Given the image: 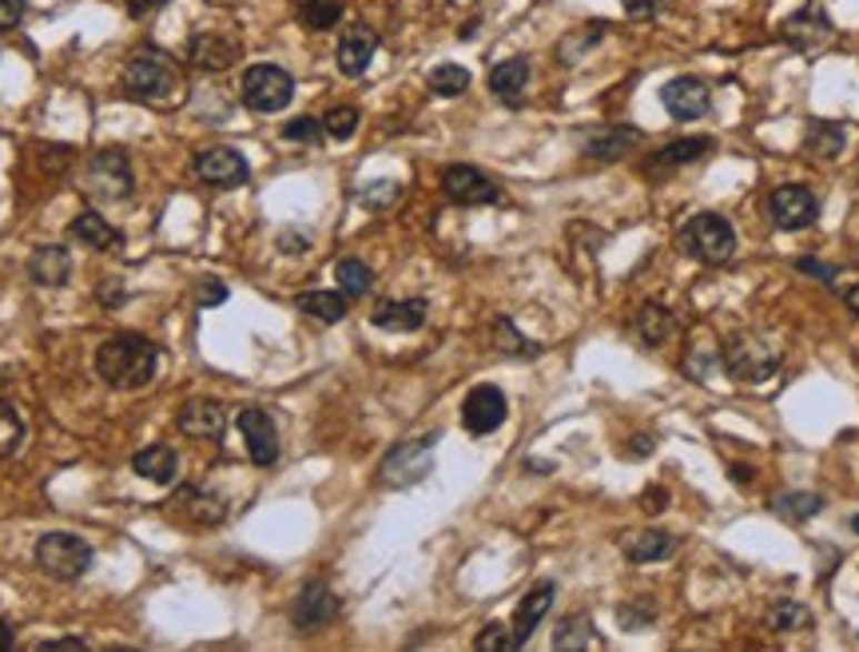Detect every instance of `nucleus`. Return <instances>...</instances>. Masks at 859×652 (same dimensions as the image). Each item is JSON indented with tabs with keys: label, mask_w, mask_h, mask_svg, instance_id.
I'll list each match as a JSON object with an SVG mask.
<instances>
[{
	"label": "nucleus",
	"mask_w": 859,
	"mask_h": 652,
	"mask_svg": "<svg viewBox=\"0 0 859 652\" xmlns=\"http://www.w3.org/2000/svg\"><path fill=\"white\" fill-rule=\"evenodd\" d=\"M0 652H12V629L0 621Z\"/></svg>",
	"instance_id": "nucleus-51"
},
{
	"label": "nucleus",
	"mask_w": 859,
	"mask_h": 652,
	"mask_svg": "<svg viewBox=\"0 0 859 652\" xmlns=\"http://www.w3.org/2000/svg\"><path fill=\"white\" fill-rule=\"evenodd\" d=\"M553 593H558V589L549 585V581H541V585H533L526 596H521L518 613H513V629H510V633H513V644H518V649L529 641V633L538 629L541 616L549 613V605H553Z\"/></svg>",
	"instance_id": "nucleus-19"
},
{
	"label": "nucleus",
	"mask_w": 859,
	"mask_h": 652,
	"mask_svg": "<svg viewBox=\"0 0 859 652\" xmlns=\"http://www.w3.org/2000/svg\"><path fill=\"white\" fill-rule=\"evenodd\" d=\"M227 299V287L216 283V279H203V287H199V303L211 307V303H223Z\"/></svg>",
	"instance_id": "nucleus-47"
},
{
	"label": "nucleus",
	"mask_w": 859,
	"mask_h": 652,
	"mask_svg": "<svg viewBox=\"0 0 859 652\" xmlns=\"http://www.w3.org/2000/svg\"><path fill=\"white\" fill-rule=\"evenodd\" d=\"M180 430L191 438H208V442H219L227 430V410L219 402H208V398H196L180 410Z\"/></svg>",
	"instance_id": "nucleus-17"
},
{
	"label": "nucleus",
	"mask_w": 859,
	"mask_h": 652,
	"mask_svg": "<svg viewBox=\"0 0 859 652\" xmlns=\"http://www.w3.org/2000/svg\"><path fill=\"white\" fill-rule=\"evenodd\" d=\"M506 414H510V402H506V394L498 387H473L462 402V425L478 438L493 434L506 422Z\"/></svg>",
	"instance_id": "nucleus-10"
},
{
	"label": "nucleus",
	"mask_w": 859,
	"mask_h": 652,
	"mask_svg": "<svg viewBox=\"0 0 859 652\" xmlns=\"http://www.w3.org/2000/svg\"><path fill=\"white\" fill-rule=\"evenodd\" d=\"M239 430H243V442H247V454L256 465H274L279 462V430H274L271 414L259 407L243 410L239 414Z\"/></svg>",
	"instance_id": "nucleus-11"
},
{
	"label": "nucleus",
	"mask_w": 859,
	"mask_h": 652,
	"mask_svg": "<svg viewBox=\"0 0 859 652\" xmlns=\"http://www.w3.org/2000/svg\"><path fill=\"white\" fill-rule=\"evenodd\" d=\"M800 267L803 274H816V279H823V283H831L836 279V267H828V263H816V259H800Z\"/></svg>",
	"instance_id": "nucleus-48"
},
{
	"label": "nucleus",
	"mask_w": 859,
	"mask_h": 652,
	"mask_svg": "<svg viewBox=\"0 0 859 652\" xmlns=\"http://www.w3.org/2000/svg\"><path fill=\"white\" fill-rule=\"evenodd\" d=\"M529 84V64L521 57L501 60L498 68L490 72V92L498 96L501 104H521V92Z\"/></svg>",
	"instance_id": "nucleus-22"
},
{
	"label": "nucleus",
	"mask_w": 859,
	"mask_h": 652,
	"mask_svg": "<svg viewBox=\"0 0 859 652\" xmlns=\"http://www.w3.org/2000/svg\"><path fill=\"white\" fill-rule=\"evenodd\" d=\"M498 342H506V347H501L506 354H538V347H529V342L521 339V334L513 331V327H510L506 319L498 322Z\"/></svg>",
	"instance_id": "nucleus-43"
},
{
	"label": "nucleus",
	"mask_w": 859,
	"mask_h": 652,
	"mask_svg": "<svg viewBox=\"0 0 859 652\" xmlns=\"http://www.w3.org/2000/svg\"><path fill=\"white\" fill-rule=\"evenodd\" d=\"M768 215L780 231H803L812 228L816 215H820V199L800 183H785V188H776L768 195Z\"/></svg>",
	"instance_id": "nucleus-7"
},
{
	"label": "nucleus",
	"mask_w": 859,
	"mask_h": 652,
	"mask_svg": "<svg viewBox=\"0 0 859 652\" xmlns=\"http://www.w3.org/2000/svg\"><path fill=\"white\" fill-rule=\"evenodd\" d=\"M196 175L203 183H216V188H239V183H247V160L231 148H208L196 156Z\"/></svg>",
	"instance_id": "nucleus-15"
},
{
	"label": "nucleus",
	"mask_w": 859,
	"mask_h": 652,
	"mask_svg": "<svg viewBox=\"0 0 859 652\" xmlns=\"http://www.w3.org/2000/svg\"><path fill=\"white\" fill-rule=\"evenodd\" d=\"M322 136H327V128H322V120H311V116H299V120H291L283 128V140L291 143H319Z\"/></svg>",
	"instance_id": "nucleus-41"
},
{
	"label": "nucleus",
	"mask_w": 859,
	"mask_h": 652,
	"mask_svg": "<svg viewBox=\"0 0 859 652\" xmlns=\"http://www.w3.org/2000/svg\"><path fill=\"white\" fill-rule=\"evenodd\" d=\"M191 60H196L199 68L223 72V68H231L239 60V44H236V40L208 32V37H196V44H191Z\"/></svg>",
	"instance_id": "nucleus-24"
},
{
	"label": "nucleus",
	"mask_w": 859,
	"mask_h": 652,
	"mask_svg": "<svg viewBox=\"0 0 859 652\" xmlns=\"http://www.w3.org/2000/svg\"><path fill=\"white\" fill-rule=\"evenodd\" d=\"M156 347L143 334H116L96 350V374L112 390H140L156 379Z\"/></svg>",
	"instance_id": "nucleus-1"
},
{
	"label": "nucleus",
	"mask_w": 859,
	"mask_h": 652,
	"mask_svg": "<svg viewBox=\"0 0 859 652\" xmlns=\"http://www.w3.org/2000/svg\"><path fill=\"white\" fill-rule=\"evenodd\" d=\"M342 9H347V0H299L302 24L314 29V32L334 29V24L342 20Z\"/></svg>",
	"instance_id": "nucleus-29"
},
{
	"label": "nucleus",
	"mask_w": 859,
	"mask_h": 652,
	"mask_svg": "<svg viewBox=\"0 0 859 652\" xmlns=\"http://www.w3.org/2000/svg\"><path fill=\"white\" fill-rule=\"evenodd\" d=\"M291 96H294V80L291 72H283L279 64H256V68H247V77H243V104L251 108V112H283L287 104H291Z\"/></svg>",
	"instance_id": "nucleus-5"
},
{
	"label": "nucleus",
	"mask_w": 859,
	"mask_h": 652,
	"mask_svg": "<svg viewBox=\"0 0 859 652\" xmlns=\"http://www.w3.org/2000/svg\"><path fill=\"white\" fill-rule=\"evenodd\" d=\"M24 17V0H0V32H9Z\"/></svg>",
	"instance_id": "nucleus-45"
},
{
	"label": "nucleus",
	"mask_w": 859,
	"mask_h": 652,
	"mask_svg": "<svg viewBox=\"0 0 859 652\" xmlns=\"http://www.w3.org/2000/svg\"><path fill=\"white\" fill-rule=\"evenodd\" d=\"M37 565L48 576L76 581V576H84L88 565H92V549H88V541L76 538V533H44L37 545Z\"/></svg>",
	"instance_id": "nucleus-4"
},
{
	"label": "nucleus",
	"mask_w": 859,
	"mask_h": 652,
	"mask_svg": "<svg viewBox=\"0 0 859 652\" xmlns=\"http://www.w3.org/2000/svg\"><path fill=\"white\" fill-rule=\"evenodd\" d=\"M88 183L100 199H123L132 191V168L120 152H100L88 163Z\"/></svg>",
	"instance_id": "nucleus-14"
},
{
	"label": "nucleus",
	"mask_w": 859,
	"mask_h": 652,
	"mask_svg": "<svg viewBox=\"0 0 859 652\" xmlns=\"http://www.w3.org/2000/svg\"><path fill=\"white\" fill-rule=\"evenodd\" d=\"M442 188H446V195H450L453 203H466V208L501 203V188H498V183H493L490 175H482L478 168H466V163H453V168H446Z\"/></svg>",
	"instance_id": "nucleus-9"
},
{
	"label": "nucleus",
	"mask_w": 859,
	"mask_h": 652,
	"mask_svg": "<svg viewBox=\"0 0 859 652\" xmlns=\"http://www.w3.org/2000/svg\"><path fill=\"white\" fill-rule=\"evenodd\" d=\"M72 235L80 243H88V251H112V247H120V231L108 219L96 215V211H80L72 219Z\"/></svg>",
	"instance_id": "nucleus-25"
},
{
	"label": "nucleus",
	"mask_w": 859,
	"mask_h": 652,
	"mask_svg": "<svg viewBox=\"0 0 859 652\" xmlns=\"http://www.w3.org/2000/svg\"><path fill=\"white\" fill-rule=\"evenodd\" d=\"M299 311L311 314V319H319V322H339L342 314H347V294H339V291H311V294H302V299H299Z\"/></svg>",
	"instance_id": "nucleus-28"
},
{
	"label": "nucleus",
	"mask_w": 859,
	"mask_h": 652,
	"mask_svg": "<svg viewBox=\"0 0 859 652\" xmlns=\"http://www.w3.org/2000/svg\"><path fill=\"white\" fill-rule=\"evenodd\" d=\"M374 52H378V37H374V29H367V24H354V29H347L342 32V40H339V72L342 77H362L370 68V60H374Z\"/></svg>",
	"instance_id": "nucleus-16"
},
{
	"label": "nucleus",
	"mask_w": 859,
	"mask_h": 652,
	"mask_svg": "<svg viewBox=\"0 0 859 652\" xmlns=\"http://www.w3.org/2000/svg\"><path fill=\"white\" fill-rule=\"evenodd\" d=\"M780 367V354L768 347L765 339L752 334H737L725 342V370L740 382H768Z\"/></svg>",
	"instance_id": "nucleus-6"
},
{
	"label": "nucleus",
	"mask_w": 859,
	"mask_h": 652,
	"mask_svg": "<svg viewBox=\"0 0 859 652\" xmlns=\"http://www.w3.org/2000/svg\"><path fill=\"white\" fill-rule=\"evenodd\" d=\"M785 40L788 48H796V52H820V48L831 44V37H836V29H831V20L823 17L820 9H800L792 12V17L785 20Z\"/></svg>",
	"instance_id": "nucleus-12"
},
{
	"label": "nucleus",
	"mask_w": 859,
	"mask_h": 652,
	"mask_svg": "<svg viewBox=\"0 0 859 652\" xmlns=\"http://www.w3.org/2000/svg\"><path fill=\"white\" fill-rule=\"evenodd\" d=\"M768 624H772L776 633H800V629L812 624V613H808L800 601H776V605L768 609Z\"/></svg>",
	"instance_id": "nucleus-33"
},
{
	"label": "nucleus",
	"mask_w": 859,
	"mask_h": 652,
	"mask_svg": "<svg viewBox=\"0 0 859 652\" xmlns=\"http://www.w3.org/2000/svg\"><path fill=\"white\" fill-rule=\"evenodd\" d=\"M820 510H823L820 493H785V498H776V513L788 521H808Z\"/></svg>",
	"instance_id": "nucleus-37"
},
{
	"label": "nucleus",
	"mask_w": 859,
	"mask_h": 652,
	"mask_svg": "<svg viewBox=\"0 0 859 652\" xmlns=\"http://www.w3.org/2000/svg\"><path fill=\"white\" fill-rule=\"evenodd\" d=\"M163 4H168V0H128V12H132V17H148L151 9H163Z\"/></svg>",
	"instance_id": "nucleus-50"
},
{
	"label": "nucleus",
	"mask_w": 859,
	"mask_h": 652,
	"mask_svg": "<svg viewBox=\"0 0 859 652\" xmlns=\"http://www.w3.org/2000/svg\"><path fill=\"white\" fill-rule=\"evenodd\" d=\"M680 247L689 251L692 259H700V263H709V267H720L728 263V259L737 255V231L728 228V219L720 215H692L689 223H685V231H680Z\"/></svg>",
	"instance_id": "nucleus-2"
},
{
	"label": "nucleus",
	"mask_w": 859,
	"mask_h": 652,
	"mask_svg": "<svg viewBox=\"0 0 859 652\" xmlns=\"http://www.w3.org/2000/svg\"><path fill=\"white\" fill-rule=\"evenodd\" d=\"M732 482H752V470L748 465H732Z\"/></svg>",
	"instance_id": "nucleus-52"
},
{
	"label": "nucleus",
	"mask_w": 859,
	"mask_h": 652,
	"mask_svg": "<svg viewBox=\"0 0 859 652\" xmlns=\"http://www.w3.org/2000/svg\"><path fill=\"white\" fill-rule=\"evenodd\" d=\"M843 143H848V136H843L840 123H812V132H808V152L816 156V160H836V156L843 152Z\"/></svg>",
	"instance_id": "nucleus-30"
},
{
	"label": "nucleus",
	"mask_w": 859,
	"mask_h": 652,
	"mask_svg": "<svg viewBox=\"0 0 859 652\" xmlns=\"http://www.w3.org/2000/svg\"><path fill=\"white\" fill-rule=\"evenodd\" d=\"M40 652H84V641H76V636H64V641H44Z\"/></svg>",
	"instance_id": "nucleus-49"
},
{
	"label": "nucleus",
	"mask_w": 859,
	"mask_h": 652,
	"mask_svg": "<svg viewBox=\"0 0 859 652\" xmlns=\"http://www.w3.org/2000/svg\"><path fill=\"white\" fill-rule=\"evenodd\" d=\"M279 243H283V247H302V243H307V239H302V235H283V239H279Z\"/></svg>",
	"instance_id": "nucleus-54"
},
{
	"label": "nucleus",
	"mask_w": 859,
	"mask_h": 652,
	"mask_svg": "<svg viewBox=\"0 0 859 652\" xmlns=\"http://www.w3.org/2000/svg\"><path fill=\"white\" fill-rule=\"evenodd\" d=\"M633 143H637V132L617 128V132H601L593 140H586V156H593V160H621V156H629Z\"/></svg>",
	"instance_id": "nucleus-31"
},
{
	"label": "nucleus",
	"mask_w": 859,
	"mask_h": 652,
	"mask_svg": "<svg viewBox=\"0 0 859 652\" xmlns=\"http://www.w3.org/2000/svg\"><path fill=\"white\" fill-rule=\"evenodd\" d=\"M334 279L342 283V294H347V299H362V294L370 291V283H374L370 267L359 263V259H342V263L334 267Z\"/></svg>",
	"instance_id": "nucleus-34"
},
{
	"label": "nucleus",
	"mask_w": 859,
	"mask_h": 652,
	"mask_svg": "<svg viewBox=\"0 0 859 652\" xmlns=\"http://www.w3.org/2000/svg\"><path fill=\"white\" fill-rule=\"evenodd\" d=\"M843 299H848V307H851V311H856V314H859V287H851V291H848V294H843Z\"/></svg>",
	"instance_id": "nucleus-53"
},
{
	"label": "nucleus",
	"mask_w": 859,
	"mask_h": 652,
	"mask_svg": "<svg viewBox=\"0 0 859 652\" xmlns=\"http://www.w3.org/2000/svg\"><path fill=\"white\" fill-rule=\"evenodd\" d=\"M176 84H180L176 64H171L163 52H151V48L136 52V57L128 60V68H123V88H128L136 100H168V96L176 92Z\"/></svg>",
	"instance_id": "nucleus-3"
},
{
	"label": "nucleus",
	"mask_w": 859,
	"mask_h": 652,
	"mask_svg": "<svg viewBox=\"0 0 859 652\" xmlns=\"http://www.w3.org/2000/svg\"><path fill=\"white\" fill-rule=\"evenodd\" d=\"M661 104L669 108L677 120H697L712 108V92L705 80L697 77H677L661 88Z\"/></svg>",
	"instance_id": "nucleus-13"
},
{
	"label": "nucleus",
	"mask_w": 859,
	"mask_h": 652,
	"mask_svg": "<svg viewBox=\"0 0 859 652\" xmlns=\"http://www.w3.org/2000/svg\"><path fill=\"white\" fill-rule=\"evenodd\" d=\"M851 530H856V533H859V513H856V518H851Z\"/></svg>",
	"instance_id": "nucleus-55"
},
{
	"label": "nucleus",
	"mask_w": 859,
	"mask_h": 652,
	"mask_svg": "<svg viewBox=\"0 0 859 652\" xmlns=\"http://www.w3.org/2000/svg\"><path fill=\"white\" fill-rule=\"evenodd\" d=\"M601 644L593 636V621L589 616H566L558 624V636H553V649H593Z\"/></svg>",
	"instance_id": "nucleus-32"
},
{
	"label": "nucleus",
	"mask_w": 859,
	"mask_h": 652,
	"mask_svg": "<svg viewBox=\"0 0 859 652\" xmlns=\"http://www.w3.org/2000/svg\"><path fill=\"white\" fill-rule=\"evenodd\" d=\"M435 434L414 438V442H402L394 454L382 462V482L387 485H414L422 482L430 465H435Z\"/></svg>",
	"instance_id": "nucleus-8"
},
{
	"label": "nucleus",
	"mask_w": 859,
	"mask_h": 652,
	"mask_svg": "<svg viewBox=\"0 0 859 652\" xmlns=\"http://www.w3.org/2000/svg\"><path fill=\"white\" fill-rule=\"evenodd\" d=\"M672 545L677 541L669 538V533H661V530H649V533H633V538L625 541V553H629V561H661V558H669L672 553Z\"/></svg>",
	"instance_id": "nucleus-27"
},
{
	"label": "nucleus",
	"mask_w": 859,
	"mask_h": 652,
	"mask_svg": "<svg viewBox=\"0 0 859 652\" xmlns=\"http://www.w3.org/2000/svg\"><path fill=\"white\" fill-rule=\"evenodd\" d=\"M132 470L140 473L143 482L171 485L176 473H180V465H176V450H168V445H148V450H140L132 458Z\"/></svg>",
	"instance_id": "nucleus-23"
},
{
	"label": "nucleus",
	"mask_w": 859,
	"mask_h": 652,
	"mask_svg": "<svg viewBox=\"0 0 859 652\" xmlns=\"http://www.w3.org/2000/svg\"><path fill=\"white\" fill-rule=\"evenodd\" d=\"M334 613H339V601H334V593L327 585H307L299 593V601H294V624L299 629H322L327 621H334Z\"/></svg>",
	"instance_id": "nucleus-18"
},
{
	"label": "nucleus",
	"mask_w": 859,
	"mask_h": 652,
	"mask_svg": "<svg viewBox=\"0 0 859 652\" xmlns=\"http://www.w3.org/2000/svg\"><path fill=\"white\" fill-rule=\"evenodd\" d=\"M394 199H398V188H394V183H370V191H362V203H367V208H390V203H394Z\"/></svg>",
	"instance_id": "nucleus-44"
},
{
	"label": "nucleus",
	"mask_w": 859,
	"mask_h": 652,
	"mask_svg": "<svg viewBox=\"0 0 859 652\" xmlns=\"http://www.w3.org/2000/svg\"><path fill=\"white\" fill-rule=\"evenodd\" d=\"M20 442H24V422L9 402H0V458L17 454Z\"/></svg>",
	"instance_id": "nucleus-38"
},
{
	"label": "nucleus",
	"mask_w": 859,
	"mask_h": 652,
	"mask_svg": "<svg viewBox=\"0 0 859 652\" xmlns=\"http://www.w3.org/2000/svg\"><path fill=\"white\" fill-rule=\"evenodd\" d=\"M621 4H625V12H629L633 20H649V17H657V12H661L665 0H621Z\"/></svg>",
	"instance_id": "nucleus-46"
},
{
	"label": "nucleus",
	"mask_w": 859,
	"mask_h": 652,
	"mask_svg": "<svg viewBox=\"0 0 859 652\" xmlns=\"http://www.w3.org/2000/svg\"><path fill=\"white\" fill-rule=\"evenodd\" d=\"M180 505L183 513H188L191 521H203V525H216V521H223V501L211 498V493H180Z\"/></svg>",
	"instance_id": "nucleus-36"
},
{
	"label": "nucleus",
	"mask_w": 859,
	"mask_h": 652,
	"mask_svg": "<svg viewBox=\"0 0 859 652\" xmlns=\"http://www.w3.org/2000/svg\"><path fill=\"white\" fill-rule=\"evenodd\" d=\"M712 148H717V143H712L709 136H689V140H677V143H669V148H661L657 160H652V168H689V163L705 160Z\"/></svg>",
	"instance_id": "nucleus-26"
},
{
	"label": "nucleus",
	"mask_w": 859,
	"mask_h": 652,
	"mask_svg": "<svg viewBox=\"0 0 859 652\" xmlns=\"http://www.w3.org/2000/svg\"><path fill=\"white\" fill-rule=\"evenodd\" d=\"M29 274L40 287H64L68 274H72V259H68L64 247H37L29 259Z\"/></svg>",
	"instance_id": "nucleus-21"
},
{
	"label": "nucleus",
	"mask_w": 859,
	"mask_h": 652,
	"mask_svg": "<svg viewBox=\"0 0 859 652\" xmlns=\"http://www.w3.org/2000/svg\"><path fill=\"white\" fill-rule=\"evenodd\" d=\"M378 331H394V334H407V331H418L426 322V303L422 299H402V303H378L374 314H370Z\"/></svg>",
	"instance_id": "nucleus-20"
},
{
	"label": "nucleus",
	"mask_w": 859,
	"mask_h": 652,
	"mask_svg": "<svg viewBox=\"0 0 859 652\" xmlns=\"http://www.w3.org/2000/svg\"><path fill=\"white\" fill-rule=\"evenodd\" d=\"M466 88H470V72H466L462 64H438L435 72H430V92L435 96L453 100V96H462Z\"/></svg>",
	"instance_id": "nucleus-35"
},
{
	"label": "nucleus",
	"mask_w": 859,
	"mask_h": 652,
	"mask_svg": "<svg viewBox=\"0 0 859 652\" xmlns=\"http://www.w3.org/2000/svg\"><path fill=\"white\" fill-rule=\"evenodd\" d=\"M322 128H327L331 140H350V136L359 132V108H331L327 120H322Z\"/></svg>",
	"instance_id": "nucleus-40"
},
{
	"label": "nucleus",
	"mask_w": 859,
	"mask_h": 652,
	"mask_svg": "<svg viewBox=\"0 0 859 652\" xmlns=\"http://www.w3.org/2000/svg\"><path fill=\"white\" fill-rule=\"evenodd\" d=\"M473 649L478 652H513L518 644H513V633L506 624H486V633L473 641Z\"/></svg>",
	"instance_id": "nucleus-42"
},
{
	"label": "nucleus",
	"mask_w": 859,
	"mask_h": 652,
	"mask_svg": "<svg viewBox=\"0 0 859 652\" xmlns=\"http://www.w3.org/2000/svg\"><path fill=\"white\" fill-rule=\"evenodd\" d=\"M637 327H641V339L649 342V347H661L672 331V319L661 311V307H645L641 319H637Z\"/></svg>",
	"instance_id": "nucleus-39"
}]
</instances>
